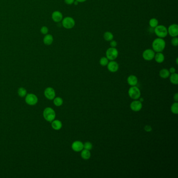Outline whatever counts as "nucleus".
<instances>
[{"mask_svg": "<svg viewBox=\"0 0 178 178\" xmlns=\"http://www.w3.org/2000/svg\"><path fill=\"white\" fill-rule=\"evenodd\" d=\"M149 24L150 27L155 28L156 27H157L158 25V21L156 18H152V19H150Z\"/></svg>", "mask_w": 178, "mask_h": 178, "instance_id": "23", "label": "nucleus"}, {"mask_svg": "<svg viewBox=\"0 0 178 178\" xmlns=\"http://www.w3.org/2000/svg\"><path fill=\"white\" fill-rule=\"evenodd\" d=\"M74 4H75V5H78V4H79V2H78L77 1H75H75L74 2Z\"/></svg>", "mask_w": 178, "mask_h": 178, "instance_id": "37", "label": "nucleus"}, {"mask_svg": "<svg viewBox=\"0 0 178 178\" xmlns=\"http://www.w3.org/2000/svg\"><path fill=\"white\" fill-rule=\"evenodd\" d=\"M107 67L110 72L114 73L118 71L119 68V64L117 62L114 61V60L111 61L107 65Z\"/></svg>", "mask_w": 178, "mask_h": 178, "instance_id": "10", "label": "nucleus"}, {"mask_svg": "<svg viewBox=\"0 0 178 178\" xmlns=\"http://www.w3.org/2000/svg\"><path fill=\"white\" fill-rule=\"evenodd\" d=\"M75 0H65V2L67 5H72L73 4Z\"/></svg>", "mask_w": 178, "mask_h": 178, "instance_id": "33", "label": "nucleus"}, {"mask_svg": "<svg viewBox=\"0 0 178 178\" xmlns=\"http://www.w3.org/2000/svg\"><path fill=\"white\" fill-rule=\"evenodd\" d=\"M118 45V43L116 41L112 40L110 41V45L111 47L112 48H116V46Z\"/></svg>", "mask_w": 178, "mask_h": 178, "instance_id": "30", "label": "nucleus"}, {"mask_svg": "<svg viewBox=\"0 0 178 178\" xmlns=\"http://www.w3.org/2000/svg\"><path fill=\"white\" fill-rule=\"evenodd\" d=\"M174 100L176 101H178V93H176V94L174 96Z\"/></svg>", "mask_w": 178, "mask_h": 178, "instance_id": "35", "label": "nucleus"}, {"mask_svg": "<svg viewBox=\"0 0 178 178\" xmlns=\"http://www.w3.org/2000/svg\"><path fill=\"white\" fill-rule=\"evenodd\" d=\"M48 32V29L46 27H43L41 29V33L43 34H47Z\"/></svg>", "mask_w": 178, "mask_h": 178, "instance_id": "31", "label": "nucleus"}, {"mask_svg": "<svg viewBox=\"0 0 178 178\" xmlns=\"http://www.w3.org/2000/svg\"><path fill=\"white\" fill-rule=\"evenodd\" d=\"M159 75L162 79H167L170 76V72L167 69H162V70L160 71Z\"/></svg>", "mask_w": 178, "mask_h": 178, "instance_id": "18", "label": "nucleus"}, {"mask_svg": "<svg viewBox=\"0 0 178 178\" xmlns=\"http://www.w3.org/2000/svg\"><path fill=\"white\" fill-rule=\"evenodd\" d=\"M144 129H145V131L148 132H150L152 130V127L150 126H145Z\"/></svg>", "mask_w": 178, "mask_h": 178, "instance_id": "32", "label": "nucleus"}, {"mask_svg": "<svg viewBox=\"0 0 178 178\" xmlns=\"http://www.w3.org/2000/svg\"><path fill=\"white\" fill-rule=\"evenodd\" d=\"M176 63H177V64H178V58H177V59H176Z\"/></svg>", "mask_w": 178, "mask_h": 178, "instance_id": "38", "label": "nucleus"}, {"mask_svg": "<svg viewBox=\"0 0 178 178\" xmlns=\"http://www.w3.org/2000/svg\"><path fill=\"white\" fill-rule=\"evenodd\" d=\"M43 115L45 120L48 122H52L55 118V113L54 110L49 107L45 108L43 113Z\"/></svg>", "mask_w": 178, "mask_h": 178, "instance_id": "2", "label": "nucleus"}, {"mask_svg": "<svg viewBox=\"0 0 178 178\" xmlns=\"http://www.w3.org/2000/svg\"><path fill=\"white\" fill-rule=\"evenodd\" d=\"M165 47L166 42L163 38H156L152 43V50L156 52H162Z\"/></svg>", "mask_w": 178, "mask_h": 178, "instance_id": "1", "label": "nucleus"}, {"mask_svg": "<svg viewBox=\"0 0 178 178\" xmlns=\"http://www.w3.org/2000/svg\"><path fill=\"white\" fill-rule=\"evenodd\" d=\"M168 30V34L170 36L174 37L178 35V26L177 24H173L169 27Z\"/></svg>", "mask_w": 178, "mask_h": 178, "instance_id": "9", "label": "nucleus"}, {"mask_svg": "<svg viewBox=\"0 0 178 178\" xmlns=\"http://www.w3.org/2000/svg\"><path fill=\"white\" fill-rule=\"evenodd\" d=\"M171 112L174 114H178V103L175 102L172 104L171 107Z\"/></svg>", "mask_w": 178, "mask_h": 178, "instance_id": "25", "label": "nucleus"}, {"mask_svg": "<svg viewBox=\"0 0 178 178\" xmlns=\"http://www.w3.org/2000/svg\"><path fill=\"white\" fill-rule=\"evenodd\" d=\"M171 44L174 47H177L178 45V39L177 37H173L171 40Z\"/></svg>", "mask_w": 178, "mask_h": 178, "instance_id": "29", "label": "nucleus"}, {"mask_svg": "<svg viewBox=\"0 0 178 178\" xmlns=\"http://www.w3.org/2000/svg\"><path fill=\"white\" fill-rule=\"evenodd\" d=\"M53 102H54V104L56 106L59 107V106H61V105H62L63 101V100H62L61 98L57 97L55 98H54Z\"/></svg>", "mask_w": 178, "mask_h": 178, "instance_id": "24", "label": "nucleus"}, {"mask_svg": "<svg viewBox=\"0 0 178 178\" xmlns=\"http://www.w3.org/2000/svg\"><path fill=\"white\" fill-rule=\"evenodd\" d=\"M84 148L85 150H90L93 148V145L91 143L86 142L85 144H84Z\"/></svg>", "mask_w": 178, "mask_h": 178, "instance_id": "28", "label": "nucleus"}, {"mask_svg": "<svg viewBox=\"0 0 178 178\" xmlns=\"http://www.w3.org/2000/svg\"><path fill=\"white\" fill-rule=\"evenodd\" d=\"M169 71V72L170 73H176V69H175V68H174V67H171Z\"/></svg>", "mask_w": 178, "mask_h": 178, "instance_id": "34", "label": "nucleus"}, {"mask_svg": "<svg viewBox=\"0 0 178 178\" xmlns=\"http://www.w3.org/2000/svg\"><path fill=\"white\" fill-rule=\"evenodd\" d=\"M52 18L55 22L57 23V22H60L62 21V18H63V15L61 12H59V11H55L53 13Z\"/></svg>", "mask_w": 178, "mask_h": 178, "instance_id": "14", "label": "nucleus"}, {"mask_svg": "<svg viewBox=\"0 0 178 178\" xmlns=\"http://www.w3.org/2000/svg\"><path fill=\"white\" fill-rule=\"evenodd\" d=\"M72 148L75 152H81L84 149V144L81 141L76 140L72 144Z\"/></svg>", "mask_w": 178, "mask_h": 178, "instance_id": "12", "label": "nucleus"}, {"mask_svg": "<svg viewBox=\"0 0 178 178\" xmlns=\"http://www.w3.org/2000/svg\"><path fill=\"white\" fill-rule=\"evenodd\" d=\"M128 93L129 96L133 99L137 100L140 97V90L135 86L131 87V88L129 89Z\"/></svg>", "mask_w": 178, "mask_h": 178, "instance_id": "5", "label": "nucleus"}, {"mask_svg": "<svg viewBox=\"0 0 178 178\" xmlns=\"http://www.w3.org/2000/svg\"><path fill=\"white\" fill-rule=\"evenodd\" d=\"M142 104L140 101L135 100L132 102L130 105V108L133 111L138 112L140 111L142 108Z\"/></svg>", "mask_w": 178, "mask_h": 178, "instance_id": "11", "label": "nucleus"}, {"mask_svg": "<svg viewBox=\"0 0 178 178\" xmlns=\"http://www.w3.org/2000/svg\"><path fill=\"white\" fill-rule=\"evenodd\" d=\"M76 1H77L79 3H83L85 2L86 0H75Z\"/></svg>", "mask_w": 178, "mask_h": 178, "instance_id": "36", "label": "nucleus"}, {"mask_svg": "<svg viewBox=\"0 0 178 178\" xmlns=\"http://www.w3.org/2000/svg\"><path fill=\"white\" fill-rule=\"evenodd\" d=\"M119 52L116 48L110 47L107 49L106 52V57L110 61H113L118 57Z\"/></svg>", "mask_w": 178, "mask_h": 178, "instance_id": "4", "label": "nucleus"}, {"mask_svg": "<svg viewBox=\"0 0 178 178\" xmlns=\"http://www.w3.org/2000/svg\"><path fill=\"white\" fill-rule=\"evenodd\" d=\"M53 41V38L51 35H46L43 39V42L45 43V44L47 45H50L51 44H52Z\"/></svg>", "mask_w": 178, "mask_h": 178, "instance_id": "20", "label": "nucleus"}, {"mask_svg": "<svg viewBox=\"0 0 178 178\" xmlns=\"http://www.w3.org/2000/svg\"><path fill=\"white\" fill-rule=\"evenodd\" d=\"M90 156H91V154H90V152L89 150H82V152H81V157L82 158L84 159H89L90 158Z\"/></svg>", "mask_w": 178, "mask_h": 178, "instance_id": "19", "label": "nucleus"}, {"mask_svg": "<svg viewBox=\"0 0 178 178\" xmlns=\"http://www.w3.org/2000/svg\"><path fill=\"white\" fill-rule=\"evenodd\" d=\"M114 36L112 33L110 31H106L104 35V38L105 40L110 41L113 39Z\"/></svg>", "mask_w": 178, "mask_h": 178, "instance_id": "21", "label": "nucleus"}, {"mask_svg": "<svg viewBox=\"0 0 178 178\" xmlns=\"http://www.w3.org/2000/svg\"><path fill=\"white\" fill-rule=\"evenodd\" d=\"M18 94L20 97H24L27 94V91L23 87L19 88L18 90Z\"/></svg>", "mask_w": 178, "mask_h": 178, "instance_id": "27", "label": "nucleus"}, {"mask_svg": "<svg viewBox=\"0 0 178 178\" xmlns=\"http://www.w3.org/2000/svg\"><path fill=\"white\" fill-rule=\"evenodd\" d=\"M154 32L158 38H165L168 35V30L164 25H158L155 28Z\"/></svg>", "mask_w": 178, "mask_h": 178, "instance_id": "3", "label": "nucleus"}, {"mask_svg": "<svg viewBox=\"0 0 178 178\" xmlns=\"http://www.w3.org/2000/svg\"><path fill=\"white\" fill-rule=\"evenodd\" d=\"M155 60L158 63H162L165 60V56L162 52H157L155 55Z\"/></svg>", "mask_w": 178, "mask_h": 178, "instance_id": "16", "label": "nucleus"}, {"mask_svg": "<svg viewBox=\"0 0 178 178\" xmlns=\"http://www.w3.org/2000/svg\"><path fill=\"white\" fill-rule=\"evenodd\" d=\"M109 63V60L107 59V57H102L100 60V64L102 67L107 66Z\"/></svg>", "mask_w": 178, "mask_h": 178, "instance_id": "26", "label": "nucleus"}, {"mask_svg": "<svg viewBox=\"0 0 178 178\" xmlns=\"http://www.w3.org/2000/svg\"><path fill=\"white\" fill-rule=\"evenodd\" d=\"M127 81H128V83L130 85L134 86L136 85V84H138V78L135 75H130L128 76Z\"/></svg>", "mask_w": 178, "mask_h": 178, "instance_id": "15", "label": "nucleus"}, {"mask_svg": "<svg viewBox=\"0 0 178 178\" xmlns=\"http://www.w3.org/2000/svg\"><path fill=\"white\" fill-rule=\"evenodd\" d=\"M51 126L52 128L55 130H59L62 128V122L59 120H53L52 121Z\"/></svg>", "mask_w": 178, "mask_h": 178, "instance_id": "17", "label": "nucleus"}, {"mask_svg": "<svg viewBox=\"0 0 178 178\" xmlns=\"http://www.w3.org/2000/svg\"><path fill=\"white\" fill-rule=\"evenodd\" d=\"M170 80L171 83L177 85L178 84V74L174 73L171 74L170 77Z\"/></svg>", "mask_w": 178, "mask_h": 178, "instance_id": "22", "label": "nucleus"}, {"mask_svg": "<svg viewBox=\"0 0 178 178\" xmlns=\"http://www.w3.org/2000/svg\"><path fill=\"white\" fill-rule=\"evenodd\" d=\"M25 101L28 105L33 106L38 102V98L33 94H29L27 95Z\"/></svg>", "mask_w": 178, "mask_h": 178, "instance_id": "8", "label": "nucleus"}, {"mask_svg": "<svg viewBox=\"0 0 178 178\" xmlns=\"http://www.w3.org/2000/svg\"><path fill=\"white\" fill-rule=\"evenodd\" d=\"M45 97L49 100H52L55 96V92L54 89L51 87L46 88L45 90Z\"/></svg>", "mask_w": 178, "mask_h": 178, "instance_id": "13", "label": "nucleus"}, {"mask_svg": "<svg viewBox=\"0 0 178 178\" xmlns=\"http://www.w3.org/2000/svg\"><path fill=\"white\" fill-rule=\"evenodd\" d=\"M155 52L152 49H148L145 50L143 53V57L146 61H151L155 57Z\"/></svg>", "mask_w": 178, "mask_h": 178, "instance_id": "7", "label": "nucleus"}, {"mask_svg": "<svg viewBox=\"0 0 178 178\" xmlns=\"http://www.w3.org/2000/svg\"><path fill=\"white\" fill-rule=\"evenodd\" d=\"M75 24L74 19L71 17H67L64 18L62 21V25L64 28L67 29H71L73 28Z\"/></svg>", "mask_w": 178, "mask_h": 178, "instance_id": "6", "label": "nucleus"}]
</instances>
